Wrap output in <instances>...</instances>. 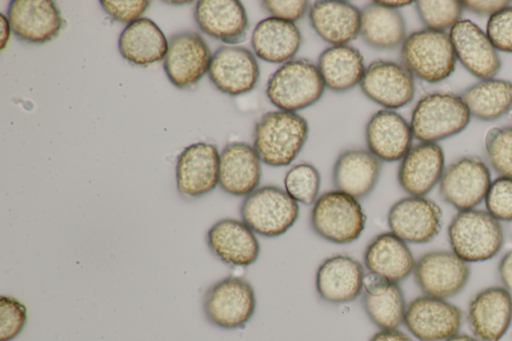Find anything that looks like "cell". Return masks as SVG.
I'll return each instance as SVG.
<instances>
[{"label": "cell", "instance_id": "cb8c5ba5", "mask_svg": "<svg viewBox=\"0 0 512 341\" xmlns=\"http://www.w3.org/2000/svg\"><path fill=\"white\" fill-rule=\"evenodd\" d=\"M412 139L410 124L394 110H378L365 126L368 151L380 161L401 160L411 149Z\"/></svg>", "mask_w": 512, "mask_h": 341}, {"label": "cell", "instance_id": "ee69618b", "mask_svg": "<svg viewBox=\"0 0 512 341\" xmlns=\"http://www.w3.org/2000/svg\"><path fill=\"white\" fill-rule=\"evenodd\" d=\"M497 273L501 285L512 293V249L507 250L499 259Z\"/></svg>", "mask_w": 512, "mask_h": 341}, {"label": "cell", "instance_id": "52a82bcc", "mask_svg": "<svg viewBox=\"0 0 512 341\" xmlns=\"http://www.w3.org/2000/svg\"><path fill=\"white\" fill-rule=\"evenodd\" d=\"M240 215L256 234L268 238L279 237L297 221L299 204L286 190L265 185L244 197Z\"/></svg>", "mask_w": 512, "mask_h": 341}, {"label": "cell", "instance_id": "44dd1931", "mask_svg": "<svg viewBox=\"0 0 512 341\" xmlns=\"http://www.w3.org/2000/svg\"><path fill=\"white\" fill-rule=\"evenodd\" d=\"M8 19L12 32L20 40L36 44L53 40L63 26L61 13L51 0H12Z\"/></svg>", "mask_w": 512, "mask_h": 341}, {"label": "cell", "instance_id": "7dc6e473", "mask_svg": "<svg viewBox=\"0 0 512 341\" xmlns=\"http://www.w3.org/2000/svg\"><path fill=\"white\" fill-rule=\"evenodd\" d=\"M381 5L385 6V7H389V8H392V9H398L399 7H403V6H407V5H410L412 4L413 2L412 1H390V0H380L378 1Z\"/></svg>", "mask_w": 512, "mask_h": 341}, {"label": "cell", "instance_id": "d4e9b609", "mask_svg": "<svg viewBox=\"0 0 512 341\" xmlns=\"http://www.w3.org/2000/svg\"><path fill=\"white\" fill-rule=\"evenodd\" d=\"M415 263L408 243L391 231L375 235L363 252V266L368 272L398 284L413 274Z\"/></svg>", "mask_w": 512, "mask_h": 341}, {"label": "cell", "instance_id": "7bdbcfd3", "mask_svg": "<svg viewBox=\"0 0 512 341\" xmlns=\"http://www.w3.org/2000/svg\"><path fill=\"white\" fill-rule=\"evenodd\" d=\"M463 8L480 15H489L510 6L511 1L507 0H464L461 1Z\"/></svg>", "mask_w": 512, "mask_h": 341}, {"label": "cell", "instance_id": "ac0fdd59", "mask_svg": "<svg viewBox=\"0 0 512 341\" xmlns=\"http://www.w3.org/2000/svg\"><path fill=\"white\" fill-rule=\"evenodd\" d=\"M456 59L481 80L493 79L501 67L497 50L486 33L469 19H460L449 32Z\"/></svg>", "mask_w": 512, "mask_h": 341}, {"label": "cell", "instance_id": "7c38bea8", "mask_svg": "<svg viewBox=\"0 0 512 341\" xmlns=\"http://www.w3.org/2000/svg\"><path fill=\"white\" fill-rule=\"evenodd\" d=\"M387 224L406 243L426 244L440 233L443 213L435 201L425 196H407L390 207Z\"/></svg>", "mask_w": 512, "mask_h": 341}, {"label": "cell", "instance_id": "5b68a950", "mask_svg": "<svg viewBox=\"0 0 512 341\" xmlns=\"http://www.w3.org/2000/svg\"><path fill=\"white\" fill-rule=\"evenodd\" d=\"M402 64L417 78L437 83L455 69L456 56L449 34L421 29L405 37L401 44Z\"/></svg>", "mask_w": 512, "mask_h": 341}, {"label": "cell", "instance_id": "30bf717a", "mask_svg": "<svg viewBox=\"0 0 512 341\" xmlns=\"http://www.w3.org/2000/svg\"><path fill=\"white\" fill-rule=\"evenodd\" d=\"M462 322V310L450 300L422 294L407 303L403 325L418 341H445Z\"/></svg>", "mask_w": 512, "mask_h": 341}, {"label": "cell", "instance_id": "484cf974", "mask_svg": "<svg viewBox=\"0 0 512 341\" xmlns=\"http://www.w3.org/2000/svg\"><path fill=\"white\" fill-rule=\"evenodd\" d=\"M360 297L366 316L378 329H398L403 324L407 303L398 283L367 272Z\"/></svg>", "mask_w": 512, "mask_h": 341}, {"label": "cell", "instance_id": "83f0119b", "mask_svg": "<svg viewBox=\"0 0 512 341\" xmlns=\"http://www.w3.org/2000/svg\"><path fill=\"white\" fill-rule=\"evenodd\" d=\"M309 20L317 35L332 46L347 45L360 35L361 10L347 1H316Z\"/></svg>", "mask_w": 512, "mask_h": 341}, {"label": "cell", "instance_id": "d6986e66", "mask_svg": "<svg viewBox=\"0 0 512 341\" xmlns=\"http://www.w3.org/2000/svg\"><path fill=\"white\" fill-rule=\"evenodd\" d=\"M219 167L220 154L216 145L197 142L187 146L176 163L179 192L187 197L208 194L219 184Z\"/></svg>", "mask_w": 512, "mask_h": 341}, {"label": "cell", "instance_id": "ab89813d", "mask_svg": "<svg viewBox=\"0 0 512 341\" xmlns=\"http://www.w3.org/2000/svg\"><path fill=\"white\" fill-rule=\"evenodd\" d=\"M486 35L496 50L512 53V6L489 16Z\"/></svg>", "mask_w": 512, "mask_h": 341}, {"label": "cell", "instance_id": "c3c4849f", "mask_svg": "<svg viewBox=\"0 0 512 341\" xmlns=\"http://www.w3.org/2000/svg\"><path fill=\"white\" fill-rule=\"evenodd\" d=\"M445 341H479L476 337H474L472 334L462 333L459 332L450 338L446 339Z\"/></svg>", "mask_w": 512, "mask_h": 341}, {"label": "cell", "instance_id": "e0dca14e", "mask_svg": "<svg viewBox=\"0 0 512 341\" xmlns=\"http://www.w3.org/2000/svg\"><path fill=\"white\" fill-rule=\"evenodd\" d=\"M365 268L362 263L345 254L325 258L315 273L318 297L329 304H346L363 292Z\"/></svg>", "mask_w": 512, "mask_h": 341}, {"label": "cell", "instance_id": "f35d334b", "mask_svg": "<svg viewBox=\"0 0 512 341\" xmlns=\"http://www.w3.org/2000/svg\"><path fill=\"white\" fill-rule=\"evenodd\" d=\"M27 321V309L11 296L0 297V341H11L19 335Z\"/></svg>", "mask_w": 512, "mask_h": 341}, {"label": "cell", "instance_id": "7402d4cb", "mask_svg": "<svg viewBox=\"0 0 512 341\" xmlns=\"http://www.w3.org/2000/svg\"><path fill=\"white\" fill-rule=\"evenodd\" d=\"M444 169L442 147L437 143L420 142L401 159L397 180L409 196H425L440 182Z\"/></svg>", "mask_w": 512, "mask_h": 341}, {"label": "cell", "instance_id": "b9f144b4", "mask_svg": "<svg viewBox=\"0 0 512 341\" xmlns=\"http://www.w3.org/2000/svg\"><path fill=\"white\" fill-rule=\"evenodd\" d=\"M261 4L271 17L293 23L300 20L309 9V2L305 0H265Z\"/></svg>", "mask_w": 512, "mask_h": 341}, {"label": "cell", "instance_id": "ffe728a7", "mask_svg": "<svg viewBox=\"0 0 512 341\" xmlns=\"http://www.w3.org/2000/svg\"><path fill=\"white\" fill-rule=\"evenodd\" d=\"M211 253L221 262L234 267H248L260 255L256 233L242 220L223 218L214 223L206 234Z\"/></svg>", "mask_w": 512, "mask_h": 341}, {"label": "cell", "instance_id": "1f68e13d", "mask_svg": "<svg viewBox=\"0 0 512 341\" xmlns=\"http://www.w3.org/2000/svg\"><path fill=\"white\" fill-rule=\"evenodd\" d=\"M317 67L325 87L334 92H345L360 84L366 70L360 51L348 44L326 48Z\"/></svg>", "mask_w": 512, "mask_h": 341}, {"label": "cell", "instance_id": "f6af8a7d", "mask_svg": "<svg viewBox=\"0 0 512 341\" xmlns=\"http://www.w3.org/2000/svg\"><path fill=\"white\" fill-rule=\"evenodd\" d=\"M368 341H414L410 335L398 329H379Z\"/></svg>", "mask_w": 512, "mask_h": 341}, {"label": "cell", "instance_id": "277c9868", "mask_svg": "<svg viewBox=\"0 0 512 341\" xmlns=\"http://www.w3.org/2000/svg\"><path fill=\"white\" fill-rule=\"evenodd\" d=\"M324 90L325 84L315 64L307 59H292L269 77L266 96L278 109L296 113L319 101Z\"/></svg>", "mask_w": 512, "mask_h": 341}, {"label": "cell", "instance_id": "9a60e30c", "mask_svg": "<svg viewBox=\"0 0 512 341\" xmlns=\"http://www.w3.org/2000/svg\"><path fill=\"white\" fill-rule=\"evenodd\" d=\"M359 85L364 95L389 110L407 105L415 93L414 75L403 64L391 60L371 62Z\"/></svg>", "mask_w": 512, "mask_h": 341}, {"label": "cell", "instance_id": "ba28073f", "mask_svg": "<svg viewBox=\"0 0 512 341\" xmlns=\"http://www.w3.org/2000/svg\"><path fill=\"white\" fill-rule=\"evenodd\" d=\"M202 308L206 320L215 327L225 330L243 328L255 313L254 288L245 278L225 277L206 289Z\"/></svg>", "mask_w": 512, "mask_h": 341}, {"label": "cell", "instance_id": "8fae6325", "mask_svg": "<svg viewBox=\"0 0 512 341\" xmlns=\"http://www.w3.org/2000/svg\"><path fill=\"white\" fill-rule=\"evenodd\" d=\"M491 182L485 162L475 156H464L445 167L439 193L458 211L470 210L485 199Z\"/></svg>", "mask_w": 512, "mask_h": 341}, {"label": "cell", "instance_id": "3957f363", "mask_svg": "<svg viewBox=\"0 0 512 341\" xmlns=\"http://www.w3.org/2000/svg\"><path fill=\"white\" fill-rule=\"evenodd\" d=\"M309 218L317 236L338 245L356 241L366 226V215L359 200L336 189L318 196Z\"/></svg>", "mask_w": 512, "mask_h": 341}, {"label": "cell", "instance_id": "836d02e7", "mask_svg": "<svg viewBox=\"0 0 512 341\" xmlns=\"http://www.w3.org/2000/svg\"><path fill=\"white\" fill-rule=\"evenodd\" d=\"M460 98L470 115L484 121L495 120L512 106V82L494 78L482 80L464 90Z\"/></svg>", "mask_w": 512, "mask_h": 341}, {"label": "cell", "instance_id": "f1b7e54d", "mask_svg": "<svg viewBox=\"0 0 512 341\" xmlns=\"http://www.w3.org/2000/svg\"><path fill=\"white\" fill-rule=\"evenodd\" d=\"M381 161L362 148L347 149L337 157L332 182L336 190L356 199L366 198L375 188L381 173Z\"/></svg>", "mask_w": 512, "mask_h": 341}, {"label": "cell", "instance_id": "f546056e", "mask_svg": "<svg viewBox=\"0 0 512 341\" xmlns=\"http://www.w3.org/2000/svg\"><path fill=\"white\" fill-rule=\"evenodd\" d=\"M301 44L302 34L295 23L271 16L259 21L251 36L254 54L274 64L292 60Z\"/></svg>", "mask_w": 512, "mask_h": 341}, {"label": "cell", "instance_id": "4dcf8cb0", "mask_svg": "<svg viewBox=\"0 0 512 341\" xmlns=\"http://www.w3.org/2000/svg\"><path fill=\"white\" fill-rule=\"evenodd\" d=\"M123 58L135 65H149L165 59L168 41L159 26L149 18L128 24L118 39Z\"/></svg>", "mask_w": 512, "mask_h": 341}, {"label": "cell", "instance_id": "4fadbf2b", "mask_svg": "<svg viewBox=\"0 0 512 341\" xmlns=\"http://www.w3.org/2000/svg\"><path fill=\"white\" fill-rule=\"evenodd\" d=\"M466 320L479 341H500L512 325V293L502 285L480 289L468 303Z\"/></svg>", "mask_w": 512, "mask_h": 341}, {"label": "cell", "instance_id": "8992f818", "mask_svg": "<svg viewBox=\"0 0 512 341\" xmlns=\"http://www.w3.org/2000/svg\"><path fill=\"white\" fill-rule=\"evenodd\" d=\"M470 116L460 96L433 92L424 95L416 103L410 127L417 140L436 143L464 130Z\"/></svg>", "mask_w": 512, "mask_h": 341}, {"label": "cell", "instance_id": "5bb4252c", "mask_svg": "<svg viewBox=\"0 0 512 341\" xmlns=\"http://www.w3.org/2000/svg\"><path fill=\"white\" fill-rule=\"evenodd\" d=\"M211 59L210 48L202 36L185 31L170 37L163 68L175 87L185 89L202 79Z\"/></svg>", "mask_w": 512, "mask_h": 341}, {"label": "cell", "instance_id": "6da1fadb", "mask_svg": "<svg viewBox=\"0 0 512 341\" xmlns=\"http://www.w3.org/2000/svg\"><path fill=\"white\" fill-rule=\"evenodd\" d=\"M308 134L309 125L303 116L282 110L269 111L255 124L253 147L264 164L284 167L299 155Z\"/></svg>", "mask_w": 512, "mask_h": 341}, {"label": "cell", "instance_id": "74e56055", "mask_svg": "<svg viewBox=\"0 0 512 341\" xmlns=\"http://www.w3.org/2000/svg\"><path fill=\"white\" fill-rule=\"evenodd\" d=\"M486 211L499 222L512 221V178L494 179L485 196Z\"/></svg>", "mask_w": 512, "mask_h": 341}, {"label": "cell", "instance_id": "603a6c76", "mask_svg": "<svg viewBox=\"0 0 512 341\" xmlns=\"http://www.w3.org/2000/svg\"><path fill=\"white\" fill-rule=\"evenodd\" d=\"M194 18L202 32L225 44L237 45L247 39L249 21L238 0H200Z\"/></svg>", "mask_w": 512, "mask_h": 341}, {"label": "cell", "instance_id": "d590c367", "mask_svg": "<svg viewBox=\"0 0 512 341\" xmlns=\"http://www.w3.org/2000/svg\"><path fill=\"white\" fill-rule=\"evenodd\" d=\"M489 164L499 176L512 178V126L493 127L485 136Z\"/></svg>", "mask_w": 512, "mask_h": 341}, {"label": "cell", "instance_id": "bcb514c9", "mask_svg": "<svg viewBox=\"0 0 512 341\" xmlns=\"http://www.w3.org/2000/svg\"><path fill=\"white\" fill-rule=\"evenodd\" d=\"M1 18H2V22H1V27H2V33H1V36H2V43H1V49L4 48L5 44H6V41L9 39V31H10V24L8 21H6L5 19V16L3 14H1Z\"/></svg>", "mask_w": 512, "mask_h": 341}, {"label": "cell", "instance_id": "d6a6232c", "mask_svg": "<svg viewBox=\"0 0 512 341\" xmlns=\"http://www.w3.org/2000/svg\"><path fill=\"white\" fill-rule=\"evenodd\" d=\"M405 21L398 9L372 1L361 10L360 35L375 49H393L405 39Z\"/></svg>", "mask_w": 512, "mask_h": 341}, {"label": "cell", "instance_id": "8d00e7d4", "mask_svg": "<svg viewBox=\"0 0 512 341\" xmlns=\"http://www.w3.org/2000/svg\"><path fill=\"white\" fill-rule=\"evenodd\" d=\"M416 10L423 24L432 30L444 31L460 20L463 6L461 1L420 0L415 2Z\"/></svg>", "mask_w": 512, "mask_h": 341}, {"label": "cell", "instance_id": "2e32d148", "mask_svg": "<svg viewBox=\"0 0 512 341\" xmlns=\"http://www.w3.org/2000/svg\"><path fill=\"white\" fill-rule=\"evenodd\" d=\"M208 76L220 92L238 96L252 91L260 77L255 55L247 48L226 45L212 55Z\"/></svg>", "mask_w": 512, "mask_h": 341}, {"label": "cell", "instance_id": "e575fe53", "mask_svg": "<svg viewBox=\"0 0 512 341\" xmlns=\"http://www.w3.org/2000/svg\"><path fill=\"white\" fill-rule=\"evenodd\" d=\"M321 177L311 163L303 162L292 166L286 173V192L298 203L311 205L318 198Z\"/></svg>", "mask_w": 512, "mask_h": 341}, {"label": "cell", "instance_id": "60d3db41", "mask_svg": "<svg viewBox=\"0 0 512 341\" xmlns=\"http://www.w3.org/2000/svg\"><path fill=\"white\" fill-rule=\"evenodd\" d=\"M103 10L113 19L130 24L147 10L150 1L146 0H101Z\"/></svg>", "mask_w": 512, "mask_h": 341}, {"label": "cell", "instance_id": "4316f807", "mask_svg": "<svg viewBox=\"0 0 512 341\" xmlns=\"http://www.w3.org/2000/svg\"><path fill=\"white\" fill-rule=\"evenodd\" d=\"M261 177V160L252 145L231 142L222 149L219 185L224 192L245 197L258 188Z\"/></svg>", "mask_w": 512, "mask_h": 341}, {"label": "cell", "instance_id": "9c48e42d", "mask_svg": "<svg viewBox=\"0 0 512 341\" xmlns=\"http://www.w3.org/2000/svg\"><path fill=\"white\" fill-rule=\"evenodd\" d=\"M470 264L450 249H435L416 259L413 276L422 294L451 299L468 284Z\"/></svg>", "mask_w": 512, "mask_h": 341}, {"label": "cell", "instance_id": "7a4b0ae2", "mask_svg": "<svg viewBox=\"0 0 512 341\" xmlns=\"http://www.w3.org/2000/svg\"><path fill=\"white\" fill-rule=\"evenodd\" d=\"M450 250L467 263L493 259L501 251L505 235L501 223L486 210L458 211L447 228Z\"/></svg>", "mask_w": 512, "mask_h": 341}]
</instances>
